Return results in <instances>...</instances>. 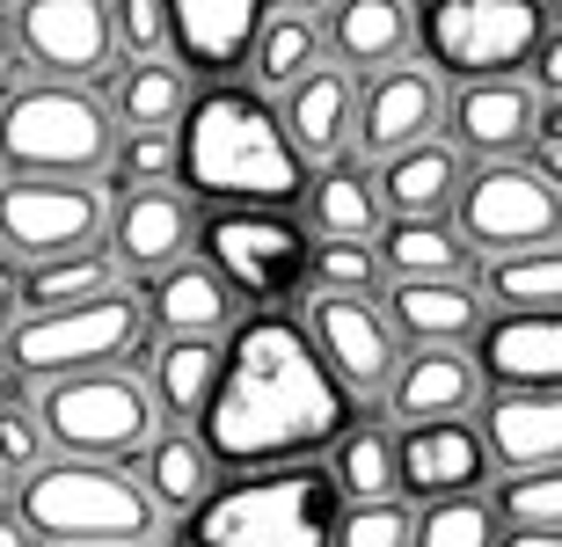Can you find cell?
Instances as JSON below:
<instances>
[{"instance_id": "7402d4cb", "label": "cell", "mask_w": 562, "mask_h": 547, "mask_svg": "<svg viewBox=\"0 0 562 547\" xmlns=\"http://www.w3.org/2000/svg\"><path fill=\"white\" fill-rule=\"evenodd\" d=\"M541 132V110L526 95L519 81H468L453 103V139L482 161H497V153H519L526 139Z\"/></svg>"}, {"instance_id": "ee69618b", "label": "cell", "mask_w": 562, "mask_h": 547, "mask_svg": "<svg viewBox=\"0 0 562 547\" xmlns=\"http://www.w3.org/2000/svg\"><path fill=\"white\" fill-rule=\"evenodd\" d=\"M22 307V277H15V263H0V321Z\"/></svg>"}, {"instance_id": "3957f363", "label": "cell", "mask_w": 562, "mask_h": 547, "mask_svg": "<svg viewBox=\"0 0 562 547\" xmlns=\"http://www.w3.org/2000/svg\"><path fill=\"white\" fill-rule=\"evenodd\" d=\"M336 533H344V489L307 460L212 489L183 518L190 547H336Z\"/></svg>"}, {"instance_id": "f35d334b", "label": "cell", "mask_w": 562, "mask_h": 547, "mask_svg": "<svg viewBox=\"0 0 562 547\" xmlns=\"http://www.w3.org/2000/svg\"><path fill=\"white\" fill-rule=\"evenodd\" d=\"M168 175H183V139H176V132H132L125 153H117V183L154 190V183H168Z\"/></svg>"}, {"instance_id": "f6af8a7d", "label": "cell", "mask_w": 562, "mask_h": 547, "mask_svg": "<svg viewBox=\"0 0 562 547\" xmlns=\"http://www.w3.org/2000/svg\"><path fill=\"white\" fill-rule=\"evenodd\" d=\"M533 169H541L548 183L562 190V139H541V153H533Z\"/></svg>"}, {"instance_id": "7c38bea8", "label": "cell", "mask_w": 562, "mask_h": 547, "mask_svg": "<svg viewBox=\"0 0 562 547\" xmlns=\"http://www.w3.org/2000/svg\"><path fill=\"white\" fill-rule=\"evenodd\" d=\"M15 44L44 73L81 81V73H103L110 66L117 15H110V0H15Z\"/></svg>"}, {"instance_id": "b9f144b4", "label": "cell", "mask_w": 562, "mask_h": 547, "mask_svg": "<svg viewBox=\"0 0 562 547\" xmlns=\"http://www.w3.org/2000/svg\"><path fill=\"white\" fill-rule=\"evenodd\" d=\"M110 15H117V37H125L139 59L168 37V8L161 0H110Z\"/></svg>"}, {"instance_id": "f546056e", "label": "cell", "mask_w": 562, "mask_h": 547, "mask_svg": "<svg viewBox=\"0 0 562 547\" xmlns=\"http://www.w3.org/2000/svg\"><path fill=\"white\" fill-rule=\"evenodd\" d=\"M380 263L395 277H460L468 271V233L446 227V219H387Z\"/></svg>"}, {"instance_id": "e0dca14e", "label": "cell", "mask_w": 562, "mask_h": 547, "mask_svg": "<svg viewBox=\"0 0 562 547\" xmlns=\"http://www.w3.org/2000/svg\"><path fill=\"white\" fill-rule=\"evenodd\" d=\"M431 125H438V88H431V73H417V66H387V73H373L366 81V95H358V147L366 153H409V147H424L431 139Z\"/></svg>"}, {"instance_id": "cb8c5ba5", "label": "cell", "mask_w": 562, "mask_h": 547, "mask_svg": "<svg viewBox=\"0 0 562 547\" xmlns=\"http://www.w3.org/2000/svg\"><path fill=\"white\" fill-rule=\"evenodd\" d=\"M380 212H387V197H380V183L366 175V161H329L307 190V219H314L322 241H373Z\"/></svg>"}, {"instance_id": "ffe728a7", "label": "cell", "mask_w": 562, "mask_h": 547, "mask_svg": "<svg viewBox=\"0 0 562 547\" xmlns=\"http://www.w3.org/2000/svg\"><path fill=\"white\" fill-rule=\"evenodd\" d=\"M497 387H562V315H497L475 343Z\"/></svg>"}, {"instance_id": "ba28073f", "label": "cell", "mask_w": 562, "mask_h": 547, "mask_svg": "<svg viewBox=\"0 0 562 547\" xmlns=\"http://www.w3.org/2000/svg\"><path fill=\"white\" fill-rule=\"evenodd\" d=\"M146 315L132 307V293H103L81 307H52L8 329V358L30 379H66V373H110V365L139 351Z\"/></svg>"}, {"instance_id": "9c48e42d", "label": "cell", "mask_w": 562, "mask_h": 547, "mask_svg": "<svg viewBox=\"0 0 562 547\" xmlns=\"http://www.w3.org/2000/svg\"><path fill=\"white\" fill-rule=\"evenodd\" d=\"M198 233H205L212 271L227 277L241 299L278 307V299H292L314 277V241H307V227H300V219H285V212H271V205H227V212H212Z\"/></svg>"}, {"instance_id": "74e56055", "label": "cell", "mask_w": 562, "mask_h": 547, "mask_svg": "<svg viewBox=\"0 0 562 547\" xmlns=\"http://www.w3.org/2000/svg\"><path fill=\"white\" fill-rule=\"evenodd\" d=\"M314 285L322 293H373L380 249H366V241H314Z\"/></svg>"}, {"instance_id": "7dc6e473", "label": "cell", "mask_w": 562, "mask_h": 547, "mask_svg": "<svg viewBox=\"0 0 562 547\" xmlns=\"http://www.w3.org/2000/svg\"><path fill=\"white\" fill-rule=\"evenodd\" d=\"M541 139H562V95H555V103L541 110Z\"/></svg>"}, {"instance_id": "e575fe53", "label": "cell", "mask_w": 562, "mask_h": 547, "mask_svg": "<svg viewBox=\"0 0 562 547\" xmlns=\"http://www.w3.org/2000/svg\"><path fill=\"white\" fill-rule=\"evenodd\" d=\"M322 66V37H314L307 15H271V30H263V44H256V73L271 88H300Z\"/></svg>"}, {"instance_id": "4fadbf2b", "label": "cell", "mask_w": 562, "mask_h": 547, "mask_svg": "<svg viewBox=\"0 0 562 547\" xmlns=\"http://www.w3.org/2000/svg\"><path fill=\"white\" fill-rule=\"evenodd\" d=\"M314 351L329 358V373L344 387H395L402 358H395V321L380 315L366 293H322L314 299Z\"/></svg>"}, {"instance_id": "52a82bcc", "label": "cell", "mask_w": 562, "mask_h": 547, "mask_svg": "<svg viewBox=\"0 0 562 547\" xmlns=\"http://www.w3.org/2000/svg\"><path fill=\"white\" fill-rule=\"evenodd\" d=\"M44 438L66 460H125L154 445V395L125 373H66L37 401Z\"/></svg>"}, {"instance_id": "4dcf8cb0", "label": "cell", "mask_w": 562, "mask_h": 547, "mask_svg": "<svg viewBox=\"0 0 562 547\" xmlns=\"http://www.w3.org/2000/svg\"><path fill=\"white\" fill-rule=\"evenodd\" d=\"M482 293L497 299L504 315H562V249H519L497 255Z\"/></svg>"}, {"instance_id": "ab89813d", "label": "cell", "mask_w": 562, "mask_h": 547, "mask_svg": "<svg viewBox=\"0 0 562 547\" xmlns=\"http://www.w3.org/2000/svg\"><path fill=\"white\" fill-rule=\"evenodd\" d=\"M336 547H417V518L387 497V504H351Z\"/></svg>"}, {"instance_id": "d590c367", "label": "cell", "mask_w": 562, "mask_h": 547, "mask_svg": "<svg viewBox=\"0 0 562 547\" xmlns=\"http://www.w3.org/2000/svg\"><path fill=\"white\" fill-rule=\"evenodd\" d=\"M417 547H504V540H497V511L475 504V497H446V504H424V518H417Z\"/></svg>"}, {"instance_id": "681fc988", "label": "cell", "mask_w": 562, "mask_h": 547, "mask_svg": "<svg viewBox=\"0 0 562 547\" xmlns=\"http://www.w3.org/2000/svg\"><path fill=\"white\" fill-rule=\"evenodd\" d=\"M292 8H322V0H292Z\"/></svg>"}, {"instance_id": "60d3db41", "label": "cell", "mask_w": 562, "mask_h": 547, "mask_svg": "<svg viewBox=\"0 0 562 547\" xmlns=\"http://www.w3.org/2000/svg\"><path fill=\"white\" fill-rule=\"evenodd\" d=\"M37 453H44V417H37V409H22V401H0V467L30 475Z\"/></svg>"}, {"instance_id": "d6a6232c", "label": "cell", "mask_w": 562, "mask_h": 547, "mask_svg": "<svg viewBox=\"0 0 562 547\" xmlns=\"http://www.w3.org/2000/svg\"><path fill=\"white\" fill-rule=\"evenodd\" d=\"M110 293V255L81 249V255H52L37 271L22 277V307L30 315H52V307H81V299H103Z\"/></svg>"}, {"instance_id": "d6986e66", "label": "cell", "mask_w": 562, "mask_h": 547, "mask_svg": "<svg viewBox=\"0 0 562 547\" xmlns=\"http://www.w3.org/2000/svg\"><path fill=\"white\" fill-rule=\"evenodd\" d=\"M110 249H117V263H125L132 277H139V271H176L183 249H190V205L168 183L125 190L117 227H110Z\"/></svg>"}, {"instance_id": "836d02e7", "label": "cell", "mask_w": 562, "mask_h": 547, "mask_svg": "<svg viewBox=\"0 0 562 547\" xmlns=\"http://www.w3.org/2000/svg\"><path fill=\"white\" fill-rule=\"evenodd\" d=\"M183 103H190V88H183L176 66L139 59L125 81H117V110H125L132 132H176V125H183Z\"/></svg>"}, {"instance_id": "6da1fadb", "label": "cell", "mask_w": 562, "mask_h": 547, "mask_svg": "<svg viewBox=\"0 0 562 547\" xmlns=\"http://www.w3.org/2000/svg\"><path fill=\"white\" fill-rule=\"evenodd\" d=\"M205 445L220 467H292L351 431V387L285 315H256L234 329L220 395L205 409Z\"/></svg>"}, {"instance_id": "ac0fdd59", "label": "cell", "mask_w": 562, "mask_h": 547, "mask_svg": "<svg viewBox=\"0 0 562 547\" xmlns=\"http://www.w3.org/2000/svg\"><path fill=\"white\" fill-rule=\"evenodd\" d=\"M475 395H482V365H475V351H453V343L402 358L395 387H387L402 423H460L475 409Z\"/></svg>"}, {"instance_id": "bcb514c9", "label": "cell", "mask_w": 562, "mask_h": 547, "mask_svg": "<svg viewBox=\"0 0 562 547\" xmlns=\"http://www.w3.org/2000/svg\"><path fill=\"white\" fill-rule=\"evenodd\" d=\"M504 547H562V533H512Z\"/></svg>"}, {"instance_id": "44dd1931", "label": "cell", "mask_w": 562, "mask_h": 547, "mask_svg": "<svg viewBox=\"0 0 562 547\" xmlns=\"http://www.w3.org/2000/svg\"><path fill=\"white\" fill-rule=\"evenodd\" d=\"M387 321H395V337H409L417 351H438V343L460 351V343L482 329V307L460 277H395Z\"/></svg>"}, {"instance_id": "603a6c76", "label": "cell", "mask_w": 562, "mask_h": 547, "mask_svg": "<svg viewBox=\"0 0 562 547\" xmlns=\"http://www.w3.org/2000/svg\"><path fill=\"white\" fill-rule=\"evenodd\" d=\"M146 315L161 321L168 337H220L234 321V285L212 271V263H176V271L154 277Z\"/></svg>"}, {"instance_id": "4316f807", "label": "cell", "mask_w": 562, "mask_h": 547, "mask_svg": "<svg viewBox=\"0 0 562 547\" xmlns=\"http://www.w3.org/2000/svg\"><path fill=\"white\" fill-rule=\"evenodd\" d=\"M409 37H417V15H409V0H344L329 22V44L344 66H387L409 52Z\"/></svg>"}, {"instance_id": "9a60e30c", "label": "cell", "mask_w": 562, "mask_h": 547, "mask_svg": "<svg viewBox=\"0 0 562 547\" xmlns=\"http://www.w3.org/2000/svg\"><path fill=\"white\" fill-rule=\"evenodd\" d=\"M482 445L512 475L562 467V387H504L482 409Z\"/></svg>"}, {"instance_id": "8d00e7d4", "label": "cell", "mask_w": 562, "mask_h": 547, "mask_svg": "<svg viewBox=\"0 0 562 547\" xmlns=\"http://www.w3.org/2000/svg\"><path fill=\"white\" fill-rule=\"evenodd\" d=\"M497 518H512V533H562V467L512 475L497 497Z\"/></svg>"}, {"instance_id": "2e32d148", "label": "cell", "mask_w": 562, "mask_h": 547, "mask_svg": "<svg viewBox=\"0 0 562 547\" xmlns=\"http://www.w3.org/2000/svg\"><path fill=\"white\" fill-rule=\"evenodd\" d=\"M395 460H402V489L424 497V504H446V497H468L490 467V445L482 431L468 423H409L395 438Z\"/></svg>"}, {"instance_id": "8992f818", "label": "cell", "mask_w": 562, "mask_h": 547, "mask_svg": "<svg viewBox=\"0 0 562 547\" xmlns=\"http://www.w3.org/2000/svg\"><path fill=\"white\" fill-rule=\"evenodd\" d=\"M417 37L453 81H512L519 66H533L548 22L541 0H424Z\"/></svg>"}, {"instance_id": "c3c4849f", "label": "cell", "mask_w": 562, "mask_h": 547, "mask_svg": "<svg viewBox=\"0 0 562 547\" xmlns=\"http://www.w3.org/2000/svg\"><path fill=\"white\" fill-rule=\"evenodd\" d=\"M0 59H8V22H0Z\"/></svg>"}, {"instance_id": "30bf717a", "label": "cell", "mask_w": 562, "mask_h": 547, "mask_svg": "<svg viewBox=\"0 0 562 547\" xmlns=\"http://www.w3.org/2000/svg\"><path fill=\"white\" fill-rule=\"evenodd\" d=\"M460 233L490 255H519V249H555L562 241V190L541 169L519 161H482L460 183Z\"/></svg>"}, {"instance_id": "7bdbcfd3", "label": "cell", "mask_w": 562, "mask_h": 547, "mask_svg": "<svg viewBox=\"0 0 562 547\" xmlns=\"http://www.w3.org/2000/svg\"><path fill=\"white\" fill-rule=\"evenodd\" d=\"M526 73H533V81H541V95L555 103V95H562V30H548V37H541V52H533V66H526Z\"/></svg>"}, {"instance_id": "f907efd6", "label": "cell", "mask_w": 562, "mask_h": 547, "mask_svg": "<svg viewBox=\"0 0 562 547\" xmlns=\"http://www.w3.org/2000/svg\"><path fill=\"white\" fill-rule=\"evenodd\" d=\"M0 401H8V373H0Z\"/></svg>"}, {"instance_id": "d4e9b609", "label": "cell", "mask_w": 562, "mask_h": 547, "mask_svg": "<svg viewBox=\"0 0 562 547\" xmlns=\"http://www.w3.org/2000/svg\"><path fill=\"white\" fill-rule=\"evenodd\" d=\"M351 81L344 73H329V66H314L307 81L285 95V132H292V147H300V161H336L344 153V132L358 125L351 117Z\"/></svg>"}, {"instance_id": "83f0119b", "label": "cell", "mask_w": 562, "mask_h": 547, "mask_svg": "<svg viewBox=\"0 0 562 547\" xmlns=\"http://www.w3.org/2000/svg\"><path fill=\"white\" fill-rule=\"evenodd\" d=\"M220 373H227V351L212 337H168L161 358H154V387H161L168 417H198L205 423L212 395H220Z\"/></svg>"}, {"instance_id": "7a4b0ae2", "label": "cell", "mask_w": 562, "mask_h": 547, "mask_svg": "<svg viewBox=\"0 0 562 547\" xmlns=\"http://www.w3.org/2000/svg\"><path fill=\"white\" fill-rule=\"evenodd\" d=\"M183 183L212 205H271L285 212L292 197H307V161L292 147L285 117L271 103H256L249 88H212L183 117Z\"/></svg>"}, {"instance_id": "277c9868", "label": "cell", "mask_w": 562, "mask_h": 547, "mask_svg": "<svg viewBox=\"0 0 562 547\" xmlns=\"http://www.w3.org/2000/svg\"><path fill=\"white\" fill-rule=\"evenodd\" d=\"M22 533L44 547H154V497L110 460H44L22 475Z\"/></svg>"}, {"instance_id": "5b68a950", "label": "cell", "mask_w": 562, "mask_h": 547, "mask_svg": "<svg viewBox=\"0 0 562 547\" xmlns=\"http://www.w3.org/2000/svg\"><path fill=\"white\" fill-rule=\"evenodd\" d=\"M110 161V117L81 88H22L0 103V169L44 183H88Z\"/></svg>"}, {"instance_id": "1f68e13d", "label": "cell", "mask_w": 562, "mask_h": 547, "mask_svg": "<svg viewBox=\"0 0 562 547\" xmlns=\"http://www.w3.org/2000/svg\"><path fill=\"white\" fill-rule=\"evenodd\" d=\"M336 489L351 497V504H387V489L402 482V460H395V438L380 431V423H351L344 438H336Z\"/></svg>"}, {"instance_id": "5bb4252c", "label": "cell", "mask_w": 562, "mask_h": 547, "mask_svg": "<svg viewBox=\"0 0 562 547\" xmlns=\"http://www.w3.org/2000/svg\"><path fill=\"white\" fill-rule=\"evenodd\" d=\"M161 8H168L176 59L205 81H227L271 30V0H161Z\"/></svg>"}, {"instance_id": "8fae6325", "label": "cell", "mask_w": 562, "mask_h": 547, "mask_svg": "<svg viewBox=\"0 0 562 547\" xmlns=\"http://www.w3.org/2000/svg\"><path fill=\"white\" fill-rule=\"evenodd\" d=\"M103 233V197L95 183H44V175H8L0 183V249L8 255H81Z\"/></svg>"}, {"instance_id": "f1b7e54d", "label": "cell", "mask_w": 562, "mask_h": 547, "mask_svg": "<svg viewBox=\"0 0 562 547\" xmlns=\"http://www.w3.org/2000/svg\"><path fill=\"white\" fill-rule=\"evenodd\" d=\"M212 489H220V460H212L205 438H183V431H176V438L146 445V497H154V504H168V511L190 518Z\"/></svg>"}, {"instance_id": "484cf974", "label": "cell", "mask_w": 562, "mask_h": 547, "mask_svg": "<svg viewBox=\"0 0 562 547\" xmlns=\"http://www.w3.org/2000/svg\"><path fill=\"white\" fill-rule=\"evenodd\" d=\"M460 153L438 147V139H424V147L395 153L387 169H380V197H387V212L395 219H438V212L460 197Z\"/></svg>"}]
</instances>
